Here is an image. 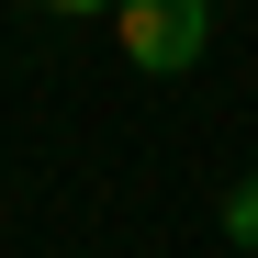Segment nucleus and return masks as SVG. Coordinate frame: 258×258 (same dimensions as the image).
<instances>
[{"instance_id": "f257e3e1", "label": "nucleus", "mask_w": 258, "mask_h": 258, "mask_svg": "<svg viewBox=\"0 0 258 258\" xmlns=\"http://www.w3.org/2000/svg\"><path fill=\"white\" fill-rule=\"evenodd\" d=\"M112 12H123V68L146 79H180L213 45V0H112Z\"/></svg>"}, {"instance_id": "f03ea898", "label": "nucleus", "mask_w": 258, "mask_h": 258, "mask_svg": "<svg viewBox=\"0 0 258 258\" xmlns=\"http://www.w3.org/2000/svg\"><path fill=\"white\" fill-rule=\"evenodd\" d=\"M225 236H236V247H258V168L225 191Z\"/></svg>"}, {"instance_id": "7ed1b4c3", "label": "nucleus", "mask_w": 258, "mask_h": 258, "mask_svg": "<svg viewBox=\"0 0 258 258\" xmlns=\"http://www.w3.org/2000/svg\"><path fill=\"white\" fill-rule=\"evenodd\" d=\"M34 12H112V0H34Z\"/></svg>"}]
</instances>
